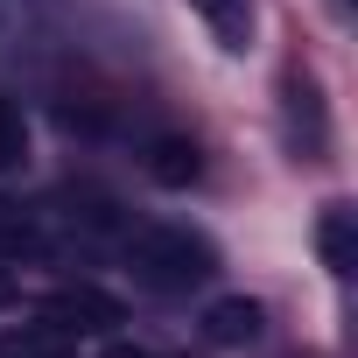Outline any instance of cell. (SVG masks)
<instances>
[{
  "label": "cell",
  "mask_w": 358,
  "mask_h": 358,
  "mask_svg": "<svg viewBox=\"0 0 358 358\" xmlns=\"http://www.w3.org/2000/svg\"><path fill=\"white\" fill-rule=\"evenodd\" d=\"M127 267L155 295H190L218 274V246L190 225H134L127 232Z\"/></svg>",
  "instance_id": "6da1fadb"
},
{
  "label": "cell",
  "mask_w": 358,
  "mask_h": 358,
  "mask_svg": "<svg viewBox=\"0 0 358 358\" xmlns=\"http://www.w3.org/2000/svg\"><path fill=\"white\" fill-rule=\"evenodd\" d=\"M43 316H50L64 337H113V330L127 323V309H120L106 288H92V281H71V288H57V295L43 302Z\"/></svg>",
  "instance_id": "7a4b0ae2"
},
{
  "label": "cell",
  "mask_w": 358,
  "mask_h": 358,
  "mask_svg": "<svg viewBox=\"0 0 358 358\" xmlns=\"http://www.w3.org/2000/svg\"><path fill=\"white\" fill-rule=\"evenodd\" d=\"M288 141H295L302 162H323L330 127H323V92H316V78H288Z\"/></svg>",
  "instance_id": "3957f363"
},
{
  "label": "cell",
  "mask_w": 358,
  "mask_h": 358,
  "mask_svg": "<svg viewBox=\"0 0 358 358\" xmlns=\"http://www.w3.org/2000/svg\"><path fill=\"white\" fill-rule=\"evenodd\" d=\"M197 330H204V344H225V351H232V344H253V337L267 330V309H260L253 295H218Z\"/></svg>",
  "instance_id": "277c9868"
},
{
  "label": "cell",
  "mask_w": 358,
  "mask_h": 358,
  "mask_svg": "<svg viewBox=\"0 0 358 358\" xmlns=\"http://www.w3.org/2000/svg\"><path fill=\"white\" fill-rule=\"evenodd\" d=\"M316 253H323V267H330L337 281L358 267V211H351V204H323V218H316Z\"/></svg>",
  "instance_id": "5b68a950"
},
{
  "label": "cell",
  "mask_w": 358,
  "mask_h": 358,
  "mask_svg": "<svg viewBox=\"0 0 358 358\" xmlns=\"http://www.w3.org/2000/svg\"><path fill=\"white\" fill-rule=\"evenodd\" d=\"M148 176H155L162 190H190L197 176H204V148L183 141V134H162V141L148 148Z\"/></svg>",
  "instance_id": "8992f818"
},
{
  "label": "cell",
  "mask_w": 358,
  "mask_h": 358,
  "mask_svg": "<svg viewBox=\"0 0 358 358\" xmlns=\"http://www.w3.org/2000/svg\"><path fill=\"white\" fill-rule=\"evenodd\" d=\"M0 358H78V337H64L50 316L8 323V330H0Z\"/></svg>",
  "instance_id": "52a82bcc"
},
{
  "label": "cell",
  "mask_w": 358,
  "mask_h": 358,
  "mask_svg": "<svg viewBox=\"0 0 358 358\" xmlns=\"http://www.w3.org/2000/svg\"><path fill=\"white\" fill-rule=\"evenodd\" d=\"M43 253H50V239H43V225H36V218L0 211V260L22 267V260H43Z\"/></svg>",
  "instance_id": "ba28073f"
},
{
  "label": "cell",
  "mask_w": 358,
  "mask_h": 358,
  "mask_svg": "<svg viewBox=\"0 0 358 358\" xmlns=\"http://www.w3.org/2000/svg\"><path fill=\"white\" fill-rule=\"evenodd\" d=\"M190 8L218 29V43L225 50H246V36H253V15H246V0H190Z\"/></svg>",
  "instance_id": "9c48e42d"
},
{
  "label": "cell",
  "mask_w": 358,
  "mask_h": 358,
  "mask_svg": "<svg viewBox=\"0 0 358 358\" xmlns=\"http://www.w3.org/2000/svg\"><path fill=\"white\" fill-rule=\"evenodd\" d=\"M22 162H29V120H22L8 99H0V176L22 169Z\"/></svg>",
  "instance_id": "30bf717a"
},
{
  "label": "cell",
  "mask_w": 358,
  "mask_h": 358,
  "mask_svg": "<svg viewBox=\"0 0 358 358\" xmlns=\"http://www.w3.org/2000/svg\"><path fill=\"white\" fill-rule=\"evenodd\" d=\"M8 302H15V267L0 260V309H8Z\"/></svg>",
  "instance_id": "8fae6325"
},
{
  "label": "cell",
  "mask_w": 358,
  "mask_h": 358,
  "mask_svg": "<svg viewBox=\"0 0 358 358\" xmlns=\"http://www.w3.org/2000/svg\"><path fill=\"white\" fill-rule=\"evenodd\" d=\"M106 358H155V351H141V344H113Z\"/></svg>",
  "instance_id": "7c38bea8"
}]
</instances>
